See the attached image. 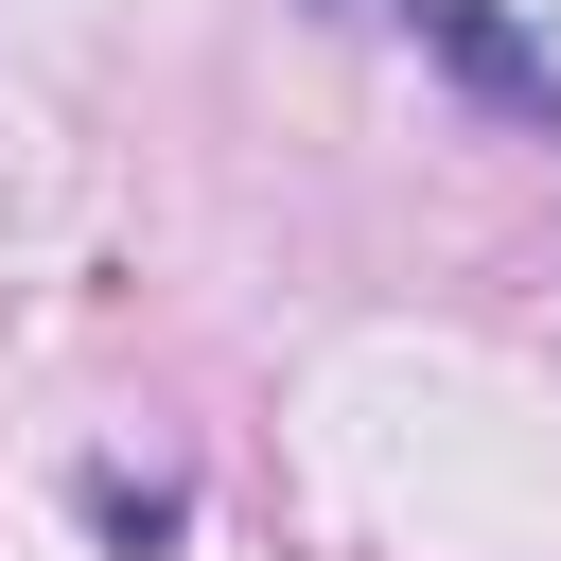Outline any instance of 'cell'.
Returning <instances> with one entry per match:
<instances>
[{"mask_svg": "<svg viewBox=\"0 0 561 561\" xmlns=\"http://www.w3.org/2000/svg\"><path fill=\"white\" fill-rule=\"evenodd\" d=\"M88 526H105L123 561H175V526H193V491H175V473H88Z\"/></svg>", "mask_w": 561, "mask_h": 561, "instance_id": "2", "label": "cell"}, {"mask_svg": "<svg viewBox=\"0 0 561 561\" xmlns=\"http://www.w3.org/2000/svg\"><path fill=\"white\" fill-rule=\"evenodd\" d=\"M403 35H421V53H438V70L473 88V105H491V123L561 140V53H543V35L508 18V0H403Z\"/></svg>", "mask_w": 561, "mask_h": 561, "instance_id": "1", "label": "cell"}]
</instances>
